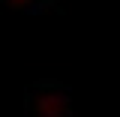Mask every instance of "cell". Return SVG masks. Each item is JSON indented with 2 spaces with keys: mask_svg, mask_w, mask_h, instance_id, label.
<instances>
[{
  "mask_svg": "<svg viewBox=\"0 0 120 117\" xmlns=\"http://www.w3.org/2000/svg\"><path fill=\"white\" fill-rule=\"evenodd\" d=\"M24 12H30V15H39V12H42V3H27V6H24Z\"/></svg>",
  "mask_w": 120,
  "mask_h": 117,
  "instance_id": "1",
  "label": "cell"
}]
</instances>
